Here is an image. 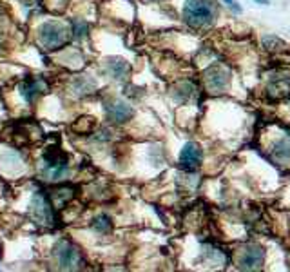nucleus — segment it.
Wrapping results in <instances>:
<instances>
[{
	"label": "nucleus",
	"instance_id": "f257e3e1",
	"mask_svg": "<svg viewBox=\"0 0 290 272\" xmlns=\"http://www.w3.org/2000/svg\"><path fill=\"white\" fill-rule=\"evenodd\" d=\"M218 17V6L214 0H185L183 20L192 29H203L212 26Z\"/></svg>",
	"mask_w": 290,
	"mask_h": 272
},
{
	"label": "nucleus",
	"instance_id": "f03ea898",
	"mask_svg": "<svg viewBox=\"0 0 290 272\" xmlns=\"http://www.w3.org/2000/svg\"><path fill=\"white\" fill-rule=\"evenodd\" d=\"M38 40L47 51L60 49L62 45L69 44L71 31H69V27L65 24L49 20V22H44L38 27Z\"/></svg>",
	"mask_w": 290,
	"mask_h": 272
},
{
	"label": "nucleus",
	"instance_id": "7ed1b4c3",
	"mask_svg": "<svg viewBox=\"0 0 290 272\" xmlns=\"http://www.w3.org/2000/svg\"><path fill=\"white\" fill-rule=\"evenodd\" d=\"M44 163H45V176L49 180H60L67 174L69 158L65 151H62L58 144L47 145L44 149Z\"/></svg>",
	"mask_w": 290,
	"mask_h": 272
},
{
	"label": "nucleus",
	"instance_id": "20e7f679",
	"mask_svg": "<svg viewBox=\"0 0 290 272\" xmlns=\"http://www.w3.org/2000/svg\"><path fill=\"white\" fill-rule=\"evenodd\" d=\"M53 254L56 263H58V267L63 268V270H77V268H82V265H84L82 250L69 240L56 241Z\"/></svg>",
	"mask_w": 290,
	"mask_h": 272
},
{
	"label": "nucleus",
	"instance_id": "39448f33",
	"mask_svg": "<svg viewBox=\"0 0 290 272\" xmlns=\"http://www.w3.org/2000/svg\"><path fill=\"white\" fill-rule=\"evenodd\" d=\"M104 111H105V116H107L109 122L118 123H127L134 116V109L127 102H122V100H116V98H111L107 102H104Z\"/></svg>",
	"mask_w": 290,
	"mask_h": 272
},
{
	"label": "nucleus",
	"instance_id": "423d86ee",
	"mask_svg": "<svg viewBox=\"0 0 290 272\" xmlns=\"http://www.w3.org/2000/svg\"><path fill=\"white\" fill-rule=\"evenodd\" d=\"M265 249L258 243H250L247 245L240 254V259H238V265H240L241 270H258L263 267L265 263Z\"/></svg>",
	"mask_w": 290,
	"mask_h": 272
},
{
	"label": "nucleus",
	"instance_id": "0eeeda50",
	"mask_svg": "<svg viewBox=\"0 0 290 272\" xmlns=\"http://www.w3.org/2000/svg\"><path fill=\"white\" fill-rule=\"evenodd\" d=\"M33 218L42 225H51L54 222V207L51 203V199L44 192H36L31 203Z\"/></svg>",
	"mask_w": 290,
	"mask_h": 272
},
{
	"label": "nucleus",
	"instance_id": "6e6552de",
	"mask_svg": "<svg viewBox=\"0 0 290 272\" xmlns=\"http://www.w3.org/2000/svg\"><path fill=\"white\" fill-rule=\"evenodd\" d=\"M201 162H203V151H201V147L196 142H187L180 153L181 169L192 172L201 165Z\"/></svg>",
	"mask_w": 290,
	"mask_h": 272
},
{
	"label": "nucleus",
	"instance_id": "1a4fd4ad",
	"mask_svg": "<svg viewBox=\"0 0 290 272\" xmlns=\"http://www.w3.org/2000/svg\"><path fill=\"white\" fill-rule=\"evenodd\" d=\"M205 82H207L208 91H212V93H223V91H227L229 84H231V75H229V71H227L225 67H222V65H212V67H208L207 73H205Z\"/></svg>",
	"mask_w": 290,
	"mask_h": 272
},
{
	"label": "nucleus",
	"instance_id": "9d476101",
	"mask_svg": "<svg viewBox=\"0 0 290 272\" xmlns=\"http://www.w3.org/2000/svg\"><path fill=\"white\" fill-rule=\"evenodd\" d=\"M45 87L44 84H42L38 78H26V80L20 84V95L24 96V100H26L27 104H33V102H36L38 100V96L42 95V93H45Z\"/></svg>",
	"mask_w": 290,
	"mask_h": 272
},
{
	"label": "nucleus",
	"instance_id": "9b49d317",
	"mask_svg": "<svg viewBox=\"0 0 290 272\" xmlns=\"http://www.w3.org/2000/svg\"><path fill=\"white\" fill-rule=\"evenodd\" d=\"M47 196H49L54 211H58V209H63L72 198H75V187H71V185L56 187V189L49 190V192H47Z\"/></svg>",
	"mask_w": 290,
	"mask_h": 272
},
{
	"label": "nucleus",
	"instance_id": "f8f14e48",
	"mask_svg": "<svg viewBox=\"0 0 290 272\" xmlns=\"http://www.w3.org/2000/svg\"><path fill=\"white\" fill-rule=\"evenodd\" d=\"M105 71L114 78V80H127L131 75V65L123 58H109L105 62Z\"/></svg>",
	"mask_w": 290,
	"mask_h": 272
},
{
	"label": "nucleus",
	"instance_id": "ddd939ff",
	"mask_svg": "<svg viewBox=\"0 0 290 272\" xmlns=\"http://www.w3.org/2000/svg\"><path fill=\"white\" fill-rule=\"evenodd\" d=\"M96 87H98L96 86V82L89 77H77L75 80H72V91H75V95L77 96L91 95Z\"/></svg>",
	"mask_w": 290,
	"mask_h": 272
},
{
	"label": "nucleus",
	"instance_id": "4468645a",
	"mask_svg": "<svg viewBox=\"0 0 290 272\" xmlns=\"http://www.w3.org/2000/svg\"><path fill=\"white\" fill-rule=\"evenodd\" d=\"M272 156L277 162H290V140L288 138H281L272 147Z\"/></svg>",
	"mask_w": 290,
	"mask_h": 272
},
{
	"label": "nucleus",
	"instance_id": "2eb2a0df",
	"mask_svg": "<svg viewBox=\"0 0 290 272\" xmlns=\"http://www.w3.org/2000/svg\"><path fill=\"white\" fill-rule=\"evenodd\" d=\"M192 93H194V86H192L190 82H183V84H180V86L176 87V91L172 93V96H174V100H176L178 104H185L187 100L192 96Z\"/></svg>",
	"mask_w": 290,
	"mask_h": 272
},
{
	"label": "nucleus",
	"instance_id": "dca6fc26",
	"mask_svg": "<svg viewBox=\"0 0 290 272\" xmlns=\"http://www.w3.org/2000/svg\"><path fill=\"white\" fill-rule=\"evenodd\" d=\"M96 122L93 116H84L80 118V120H77L75 122V125H72V131L78 132V134H89L93 129H95Z\"/></svg>",
	"mask_w": 290,
	"mask_h": 272
},
{
	"label": "nucleus",
	"instance_id": "f3484780",
	"mask_svg": "<svg viewBox=\"0 0 290 272\" xmlns=\"http://www.w3.org/2000/svg\"><path fill=\"white\" fill-rule=\"evenodd\" d=\"M91 225H93L95 231L102 232V234H107V232L113 231V220H111L107 214H100V216H96Z\"/></svg>",
	"mask_w": 290,
	"mask_h": 272
},
{
	"label": "nucleus",
	"instance_id": "a211bd4d",
	"mask_svg": "<svg viewBox=\"0 0 290 272\" xmlns=\"http://www.w3.org/2000/svg\"><path fill=\"white\" fill-rule=\"evenodd\" d=\"M274 45H277V47H285V44H283V42L279 40V38H277V36H265V38H263V47H265V49H276V47H274Z\"/></svg>",
	"mask_w": 290,
	"mask_h": 272
},
{
	"label": "nucleus",
	"instance_id": "6ab92c4d",
	"mask_svg": "<svg viewBox=\"0 0 290 272\" xmlns=\"http://www.w3.org/2000/svg\"><path fill=\"white\" fill-rule=\"evenodd\" d=\"M87 31H89V26H87L86 22H82V20L75 22V36H77V38H84V36L87 35Z\"/></svg>",
	"mask_w": 290,
	"mask_h": 272
},
{
	"label": "nucleus",
	"instance_id": "aec40b11",
	"mask_svg": "<svg viewBox=\"0 0 290 272\" xmlns=\"http://www.w3.org/2000/svg\"><path fill=\"white\" fill-rule=\"evenodd\" d=\"M222 2H225V4L229 6L234 13H241V6H238V2H236V0H222Z\"/></svg>",
	"mask_w": 290,
	"mask_h": 272
},
{
	"label": "nucleus",
	"instance_id": "412c9836",
	"mask_svg": "<svg viewBox=\"0 0 290 272\" xmlns=\"http://www.w3.org/2000/svg\"><path fill=\"white\" fill-rule=\"evenodd\" d=\"M254 2H258V4H261V6H267L268 4V0H254Z\"/></svg>",
	"mask_w": 290,
	"mask_h": 272
},
{
	"label": "nucleus",
	"instance_id": "4be33fe9",
	"mask_svg": "<svg viewBox=\"0 0 290 272\" xmlns=\"http://www.w3.org/2000/svg\"><path fill=\"white\" fill-rule=\"evenodd\" d=\"M0 53H2V40H0Z\"/></svg>",
	"mask_w": 290,
	"mask_h": 272
},
{
	"label": "nucleus",
	"instance_id": "5701e85b",
	"mask_svg": "<svg viewBox=\"0 0 290 272\" xmlns=\"http://www.w3.org/2000/svg\"><path fill=\"white\" fill-rule=\"evenodd\" d=\"M0 250H2V247H0ZM0 258H2V252H0Z\"/></svg>",
	"mask_w": 290,
	"mask_h": 272
}]
</instances>
